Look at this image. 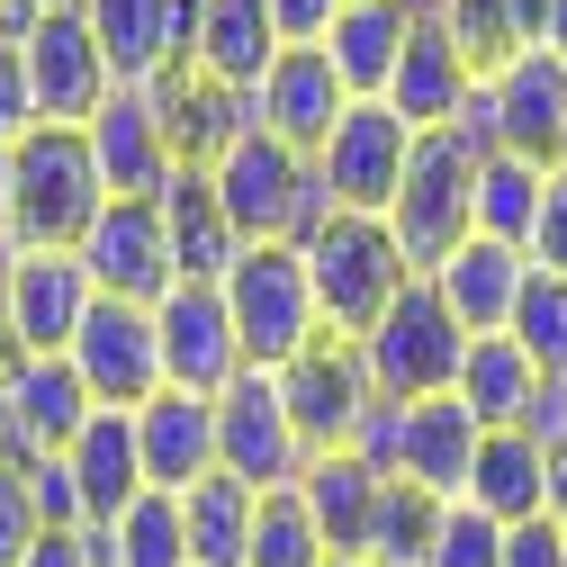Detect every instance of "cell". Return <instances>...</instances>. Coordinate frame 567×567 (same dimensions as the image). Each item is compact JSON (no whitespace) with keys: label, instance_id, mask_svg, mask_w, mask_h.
<instances>
[{"label":"cell","instance_id":"603a6c76","mask_svg":"<svg viewBox=\"0 0 567 567\" xmlns=\"http://www.w3.org/2000/svg\"><path fill=\"white\" fill-rule=\"evenodd\" d=\"M468 91H477V63L451 45V28H414L396 82H388V109H396L414 135H433V126H451V117L468 109Z\"/></svg>","mask_w":567,"mask_h":567},{"label":"cell","instance_id":"5b68a950","mask_svg":"<svg viewBox=\"0 0 567 567\" xmlns=\"http://www.w3.org/2000/svg\"><path fill=\"white\" fill-rule=\"evenodd\" d=\"M361 361H370L379 396H396V405L451 396L460 388V361H468V324L451 316V298L433 289V279H405V298L361 333Z\"/></svg>","mask_w":567,"mask_h":567},{"label":"cell","instance_id":"bcb514c9","mask_svg":"<svg viewBox=\"0 0 567 567\" xmlns=\"http://www.w3.org/2000/svg\"><path fill=\"white\" fill-rule=\"evenodd\" d=\"M270 19H279V45H324L342 0H270Z\"/></svg>","mask_w":567,"mask_h":567},{"label":"cell","instance_id":"f5cc1de1","mask_svg":"<svg viewBox=\"0 0 567 567\" xmlns=\"http://www.w3.org/2000/svg\"><path fill=\"white\" fill-rule=\"evenodd\" d=\"M549 514H558V523H567V442H558V451H549Z\"/></svg>","mask_w":567,"mask_h":567},{"label":"cell","instance_id":"484cf974","mask_svg":"<svg viewBox=\"0 0 567 567\" xmlns=\"http://www.w3.org/2000/svg\"><path fill=\"white\" fill-rule=\"evenodd\" d=\"M73 477H82V505H91V532L117 523L135 495H145V451H135V414L126 405H100L82 433H73Z\"/></svg>","mask_w":567,"mask_h":567},{"label":"cell","instance_id":"681fc988","mask_svg":"<svg viewBox=\"0 0 567 567\" xmlns=\"http://www.w3.org/2000/svg\"><path fill=\"white\" fill-rule=\"evenodd\" d=\"M19 261H28V244H19V235H0V342H10V298H19Z\"/></svg>","mask_w":567,"mask_h":567},{"label":"cell","instance_id":"52a82bcc","mask_svg":"<svg viewBox=\"0 0 567 567\" xmlns=\"http://www.w3.org/2000/svg\"><path fill=\"white\" fill-rule=\"evenodd\" d=\"M307 460H316V451H307V433H298L289 396H279V379H270V370H244V379L217 396V468L270 495V486H298Z\"/></svg>","mask_w":567,"mask_h":567},{"label":"cell","instance_id":"60d3db41","mask_svg":"<svg viewBox=\"0 0 567 567\" xmlns=\"http://www.w3.org/2000/svg\"><path fill=\"white\" fill-rule=\"evenodd\" d=\"M28 486H37V514H45V532H91V505H82V477H73V460H28Z\"/></svg>","mask_w":567,"mask_h":567},{"label":"cell","instance_id":"6f0895ef","mask_svg":"<svg viewBox=\"0 0 567 567\" xmlns=\"http://www.w3.org/2000/svg\"><path fill=\"white\" fill-rule=\"evenodd\" d=\"M324 567H370V558H324Z\"/></svg>","mask_w":567,"mask_h":567},{"label":"cell","instance_id":"2e32d148","mask_svg":"<svg viewBox=\"0 0 567 567\" xmlns=\"http://www.w3.org/2000/svg\"><path fill=\"white\" fill-rule=\"evenodd\" d=\"M91 135V163L109 181V198H163L181 154H172V126H163V100L154 91H109V109L82 126Z\"/></svg>","mask_w":567,"mask_h":567},{"label":"cell","instance_id":"4316f807","mask_svg":"<svg viewBox=\"0 0 567 567\" xmlns=\"http://www.w3.org/2000/svg\"><path fill=\"white\" fill-rule=\"evenodd\" d=\"M154 100H163V126H172V154H181L189 172H207V163H217L235 135L252 126V100L226 91V82H207V73H189V63L154 82Z\"/></svg>","mask_w":567,"mask_h":567},{"label":"cell","instance_id":"8992f818","mask_svg":"<svg viewBox=\"0 0 567 567\" xmlns=\"http://www.w3.org/2000/svg\"><path fill=\"white\" fill-rule=\"evenodd\" d=\"M307 252V270H316V307H324V333H342V342H361L396 298H405V252H396V235H388V217H333L316 244H298Z\"/></svg>","mask_w":567,"mask_h":567},{"label":"cell","instance_id":"d4e9b609","mask_svg":"<svg viewBox=\"0 0 567 567\" xmlns=\"http://www.w3.org/2000/svg\"><path fill=\"white\" fill-rule=\"evenodd\" d=\"M279 63V19H270V0H207L198 10V54H189V73L207 82H226V91H261V73Z\"/></svg>","mask_w":567,"mask_h":567},{"label":"cell","instance_id":"74e56055","mask_svg":"<svg viewBox=\"0 0 567 567\" xmlns=\"http://www.w3.org/2000/svg\"><path fill=\"white\" fill-rule=\"evenodd\" d=\"M505 333L540 361V379H567V279L558 270H532V289H523V307H514Z\"/></svg>","mask_w":567,"mask_h":567},{"label":"cell","instance_id":"4dcf8cb0","mask_svg":"<svg viewBox=\"0 0 567 567\" xmlns=\"http://www.w3.org/2000/svg\"><path fill=\"white\" fill-rule=\"evenodd\" d=\"M468 505L495 523H540L549 514V451L532 433H486L477 442V477H468Z\"/></svg>","mask_w":567,"mask_h":567},{"label":"cell","instance_id":"277c9868","mask_svg":"<svg viewBox=\"0 0 567 567\" xmlns=\"http://www.w3.org/2000/svg\"><path fill=\"white\" fill-rule=\"evenodd\" d=\"M388 235L405 252L414 279H433L468 235H477V154L460 145L451 126L414 135V163H405V189L388 198Z\"/></svg>","mask_w":567,"mask_h":567},{"label":"cell","instance_id":"7dc6e473","mask_svg":"<svg viewBox=\"0 0 567 567\" xmlns=\"http://www.w3.org/2000/svg\"><path fill=\"white\" fill-rule=\"evenodd\" d=\"M523 433H532L540 451L567 442V379H540V396H532V414H523Z\"/></svg>","mask_w":567,"mask_h":567},{"label":"cell","instance_id":"9c48e42d","mask_svg":"<svg viewBox=\"0 0 567 567\" xmlns=\"http://www.w3.org/2000/svg\"><path fill=\"white\" fill-rule=\"evenodd\" d=\"M19 45H28V82H37V126H91L109 109L117 73H109V54H100V37L82 19V0L45 10Z\"/></svg>","mask_w":567,"mask_h":567},{"label":"cell","instance_id":"680465c9","mask_svg":"<svg viewBox=\"0 0 567 567\" xmlns=\"http://www.w3.org/2000/svg\"><path fill=\"white\" fill-rule=\"evenodd\" d=\"M0 37H10V28H0Z\"/></svg>","mask_w":567,"mask_h":567},{"label":"cell","instance_id":"11a10c76","mask_svg":"<svg viewBox=\"0 0 567 567\" xmlns=\"http://www.w3.org/2000/svg\"><path fill=\"white\" fill-rule=\"evenodd\" d=\"M0 460H10V342H0Z\"/></svg>","mask_w":567,"mask_h":567},{"label":"cell","instance_id":"7c38bea8","mask_svg":"<svg viewBox=\"0 0 567 567\" xmlns=\"http://www.w3.org/2000/svg\"><path fill=\"white\" fill-rule=\"evenodd\" d=\"M270 379H279V396H289L307 451H351L361 414L379 405V379H370V361H361V342H342V333H324L316 351H298V361L270 370Z\"/></svg>","mask_w":567,"mask_h":567},{"label":"cell","instance_id":"3957f363","mask_svg":"<svg viewBox=\"0 0 567 567\" xmlns=\"http://www.w3.org/2000/svg\"><path fill=\"white\" fill-rule=\"evenodd\" d=\"M217 289H226V316H235V333H244V361H252V370H289L298 351L324 342L316 270H307L298 244H244Z\"/></svg>","mask_w":567,"mask_h":567},{"label":"cell","instance_id":"6da1fadb","mask_svg":"<svg viewBox=\"0 0 567 567\" xmlns=\"http://www.w3.org/2000/svg\"><path fill=\"white\" fill-rule=\"evenodd\" d=\"M207 181H217V207L235 217L244 244H316L342 217L324 172H316V154L279 145V135H261V126H244L235 145L207 163Z\"/></svg>","mask_w":567,"mask_h":567},{"label":"cell","instance_id":"ee69618b","mask_svg":"<svg viewBox=\"0 0 567 567\" xmlns=\"http://www.w3.org/2000/svg\"><path fill=\"white\" fill-rule=\"evenodd\" d=\"M351 451H361L379 477H396V460H405V405H396V396H379V405L361 414V433H351Z\"/></svg>","mask_w":567,"mask_h":567},{"label":"cell","instance_id":"d6a6232c","mask_svg":"<svg viewBox=\"0 0 567 567\" xmlns=\"http://www.w3.org/2000/svg\"><path fill=\"white\" fill-rule=\"evenodd\" d=\"M91 540H100V567H189V514H181V495H163V486H145Z\"/></svg>","mask_w":567,"mask_h":567},{"label":"cell","instance_id":"ac0fdd59","mask_svg":"<svg viewBox=\"0 0 567 567\" xmlns=\"http://www.w3.org/2000/svg\"><path fill=\"white\" fill-rule=\"evenodd\" d=\"M91 307H100V279L82 270V252H28L10 298V351H73Z\"/></svg>","mask_w":567,"mask_h":567},{"label":"cell","instance_id":"9f6ffc18","mask_svg":"<svg viewBox=\"0 0 567 567\" xmlns=\"http://www.w3.org/2000/svg\"><path fill=\"white\" fill-rule=\"evenodd\" d=\"M10 207H19V181H10V145H0V235H10Z\"/></svg>","mask_w":567,"mask_h":567},{"label":"cell","instance_id":"1f68e13d","mask_svg":"<svg viewBox=\"0 0 567 567\" xmlns=\"http://www.w3.org/2000/svg\"><path fill=\"white\" fill-rule=\"evenodd\" d=\"M181 514H189V567H252V514H261V486L244 477H198L181 495Z\"/></svg>","mask_w":567,"mask_h":567},{"label":"cell","instance_id":"e0dca14e","mask_svg":"<svg viewBox=\"0 0 567 567\" xmlns=\"http://www.w3.org/2000/svg\"><path fill=\"white\" fill-rule=\"evenodd\" d=\"M495 100V154H523V163H567V63L549 45L514 54L505 73L486 82Z\"/></svg>","mask_w":567,"mask_h":567},{"label":"cell","instance_id":"f35d334b","mask_svg":"<svg viewBox=\"0 0 567 567\" xmlns=\"http://www.w3.org/2000/svg\"><path fill=\"white\" fill-rule=\"evenodd\" d=\"M433 567H505V523H495V514H477L468 495H460V505H442Z\"/></svg>","mask_w":567,"mask_h":567},{"label":"cell","instance_id":"e575fe53","mask_svg":"<svg viewBox=\"0 0 567 567\" xmlns=\"http://www.w3.org/2000/svg\"><path fill=\"white\" fill-rule=\"evenodd\" d=\"M540 189H549V163H523V154H477V235L523 244V252H532Z\"/></svg>","mask_w":567,"mask_h":567},{"label":"cell","instance_id":"ab89813d","mask_svg":"<svg viewBox=\"0 0 567 567\" xmlns=\"http://www.w3.org/2000/svg\"><path fill=\"white\" fill-rule=\"evenodd\" d=\"M37 540H45V514H37L28 460H0V567H19Z\"/></svg>","mask_w":567,"mask_h":567},{"label":"cell","instance_id":"44dd1931","mask_svg":"<svg viewBox=\"0 0 567 567\" xmlns=\"http://www.w3.org/2000/svg\"><path fill=\"white\" fill-rule=\"evenodd\" d=\"M82 19L109 54L117 91H154L163 73H181V10L172 0H82Z\"/></svg>","mask_w":567,"mask_h":567},{"label":"cell","instance_id":"f546056e","mask_svg":"<svg viewBox=\"0 0 567 567\" xmlns=\"http://www.w3.org/2000/svg\"><path fill=\"white\" fill-rule=\"evenodd\" d=\"M405 37H414V19L396 10V0H342V19H333V37H324L342 91H351V100H388L396 63H405Z\"/></svg>","mask_w":567,"mask_h":567},{"label":"cell","instance_id":"f907efd6","mask_svg":"<svg viewBox=\"0 0 567 567\" xmlns=\"http://www.w3.org/2000/svg\"><path fill=\"white\" fill-rule=\"evenodd\" d=\"M45 10H63V0H0V28H10V37H28Z\"/></svg>","mask_w":567,"mask_h":567},{"label":"cell","instance_id":"83f0119b","mask_svg":"<svg viewBox=\"0 0 567 567\" xmlns=\"http://www.w3.org/2000/svg\"><path fill=\"white\" fill-rule=\"evenodd\" d=\"M477 433H523V414L540 396V361L514 342V333H468V361H460V388H451Z\"/></svg>","mask_w":567,"mask_h":567},{"label":"cell","instance_id":"f6af8a7d","mask_svg":"<svg viewBox=\"0 0 567 567\" xmlns=\"http://www.w3.org/2000/svg\"><path fill=\"white\" fill-rule=\"evenodd\" d=\"M505 567H567V523H558V514L514 523V532H505Z\"/></svg>","mask_w":567,"mask_h":567},{"label":"cell","instance_id":"d590c367","mask_svg":"<svg viewBox=\"0 0 567 567\" xmlns=\"http://www.w3.org/2000/svg\"><path fill=\"white\" fill-rule=\"evenodd\" d=\"M433 532H442V495H423L405 477H388L379 523H370V567H433Z\"/></svg>","mask_w":567,"mask_h":567},{"label":"cell","instance_id":"ba28073f","mask_svg":"<svg viewBox=\"0 0 567 567\" xmlns=\"http://www.w3.org/2000/svg\"><path fill=\"white\" fill-rule=\"evenodd\" d=\"M405 163H414V126L388 100H351L342 126L324 135V154H316L342 217H388V198L405 189Z\"/></svg>","mask_w":567,"mask_h":567},{"label":"cell","instance_id":"cb8c5ba5","mask_svg":"<svg viewBox=\"0 0 567 567\" xmlns=\"http://www.w3.org/2000/svg\"><path fill=\"white\" fill-rule=\"evenodd\" d=\"M298 495H307V514H316L324 549H333V558H361V549H370V523H379L388 477H379L361 451H316L307 477H298Z\"/></svg>","mask_w":567,"mask_h":567},{"label":"cell","instance_id":"c3c4849f","mask_svg":"<svg viewBox=\"0 0 567 567\" xmlns=\"http://www.w3.org/2000/svg\"><path fill=\"white\" fill-rule=\"evenodd\" d=\"M19 567H100V540H91V532H45Z\"/></svg>","mask_w":567,"mask_h":567},{"label":"cell","instance_id":"d6986e66","mask_svg":"<svg viewBox=\"0 0 567 567\" xmlns=\"http://www.w3.org/2000/svg\"><path fill=\"white\" fill-rule=\"evenodd\" d=\"M135 451H145V486L189 495L198 477H217V396H145L135 405Z\"/></svg>","mask_w":567,"mask_h":567},{"label":"cell","instance_id":"5bb4252c","mask_svg":"<svg viewBox=\"0 0 567 567\" xmlns=\"http://www.w3.org/2000/svg\"><path fill=\"white\" fill-rule=\"evenodd\" d=\"M100 414L82 370L63 351H10V460H54L73 451V433Z\"/></svg>","mask_w":567,"mask_h":567},{"label":"cell","instance_id":"7bdbcfd3","mask_svg":"<svg viewBox=\"0 0 567 567\" xmlns=\"http://www.w3.org/2000/svg\"><path fill=\"white\" fill-rule=\"evenodd\" d=\"M532 270H558V279H567V163H549V189H540V226H532Z\"/></svg>","mask_w":567,"mask_h":567},{"label":"cell","instance_id":"8d00e7d4","mask_svg":"<svg viewBox=\"0 0 567 567\" xmlns=\"http://www.w3.org/2000/svg\"><path fill=\"white\" fill-rule=\"evenodd\" d=\"M324 532L307 514V495L298 486H270L261 495V514H252V567H324Z\"/></svg>","mask_w":567,"mask_h":567},{"label":"cell","instance_id":"816d5d0a","mask_svg":"<svg viewBox=\"0 0 567 567\" xmlns=\"http://www.w3.org/2000/svg\"><path fill=\"white\" fill-rule=\"evenodd\" d=\"M540 45L567 63V0H540Z\"/></svg>","mask_w":567,"mask_h":567},{"label":"cell","instance_id":"b9f144b4","mask_svg":"<svg viewBox=\"0 0 567 567\" xmlns=\"http://www.w3.org/2000/svg\"><path fill=\"white\" fill-rule=\"evenodd\" d=\"M37 135V82H28V45L0 37V145Z\"/></svg>","mask_w":567,"mask_h":567},{"label":"cell","instance_id":"8fae6325","mask_svg":"<svg viewBox=\"0 0 567 567\" xmlns=\"http://www.w3.org/2000/svg\"><path fill=\"white\" fill-rule=\"evenodd\" d=\"M63 361L82 370V388H91L100 405H126V414L172 388V379H163V324H154V307H126V298H100Z\"/></svg>","mask_w":567,"mask_h":567},{"label":"cell","instance_id":"ffe728a7","mask_svg":"<svg viewBox=\"0 0 567 567\" xmlns=\"http://www.w3.org/2000/svg\"><path fill=\"white\" fill-rule=\"evenodd\" d=\"M433 289L451 298V316H460L468 333H505L514 307H523V289H532V252H523V244H495V235H468V244L433 270Z\"/></svg>","mask_w":567,"mask_h":567},{"label":"cell","instance_id":"f1b7e54d","mask_svg":"<svg viewBox=\"0 0 567 567\" xmlns=\"http://www.w3.org/2000/svg\"><path fill=\"white\" fill-rule=\"evenodd\" d=\"M163 226H172V261H181V279H198V289H217V279L235 270V252H244V235H235V217L217 207V181L207 172H172V189H163Z\"/></svg>","mask_w":567,"mask_h":567},{"label":"cell","instance_id":"7402d4cb","mask_svg":"<svg viewBox=\"0 0 567 567\" xmlns=\"http://www.w3.org/2000/svg\"><path fill=\"white\" fill-rule=\"evenodd\" d=\"M477 414L460 405V396H423V405H405V460H396V477L405 486H423V495H442V505H460L468 495V477H477Z\"/></svg>","mask_w":567,"mask_h":567},{"label":"cell","instance_id":"30bf717a","mask_svg":"<svg viewBox=\"0 0 567 567\" xmlns=\"http://www.w3.org/2000/svg\"><path fill=\"white\" fill-rule=\"evenodd\" d=\"M82 270L100 279V298L163 307V298L181 289V261H172L163 198H109V207H100V226L82 235Z\"/></svg>","mask_w":567,"mask_h":567},{"label":"cell","instance_id":"7a4b0ae2","mask_svg":"<svg viewBox=\"0 0 567 567\" xmlns=\"http://www.w3.org/2000/svg\"><path fill=\"white\" fill-rule=\"evenodd\" d=\"M10 181H19V207H10V235L28 252H82V235L100 226L109 207V181L91 163V135L82 126H37L10 145Z\"/></svg>","mask_w":567,"mask_h":567},{"label":"cell","instance_id":"4fadbf2b","mask_svg":"<svg viewBox=\"0 0 567 567\" xmlns=\"http://www.w3.org/2000/svg\"><path fill=\"white\" fill-rule=\"evenodd\" d=\"M163 324V379L181 396H226L252 361H244V333L226 316V289H198V279H181V289L154 307Z\"/></svg>","mask_w":567,"mask_h":567},{"label":"cell","instance_id":"db71d44e","mask_svg":"<svg viewBox=\"0 0 567 567\" xmlns=\"http://www.w3.org/2000/svg\"><path fill=\"white\" fill-rule=\"evenodd\" d=\"M396 10H405L414 28H442V19H451V0H396Z\"/></svg>","mask_w":567,"mask_h":567},{"label":"cell","instance_id":"836d02e7","mask_svg":"<svg viewBox=\"0 0 567 567\" xmlns=\"http://www.w3.org/2000/svg\"><path fill=\"white\" fill-rule=\"evenodd\" d=\"M451 45L477 63V82H495L514 54L540 45V0H451Z\"/></svg>","mask_w":567,"mask_h":567},{"label":"cell","instance_id":"9a60e30c","mask_svg":"<svg viewBox=\"0 0 567 567\" xmlns=\"http://www.w3.org/2000/svg\"><path fill=\"white\" fill-rule=\"evenodd\" d=\"M342 109H351V91H342L324 45H279V63L252 91V126L279 135V145H298V154H324V135L342 126Z\"/></svg>","mask_w":567,"mask_h":567}]
</instances>
